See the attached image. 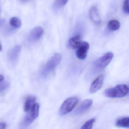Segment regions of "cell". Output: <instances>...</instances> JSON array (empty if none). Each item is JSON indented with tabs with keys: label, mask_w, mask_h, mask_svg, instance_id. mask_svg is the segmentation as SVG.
<instances>
[{
	"label": "cell",
	"mask_w": 129,
	"mask_h": 129,
	"mask_svg": "<svg viewBox=\"0 0 129 129\" xmlns=\"http://www.w3.org/2000/svg\"><path fill=\"white\" fill-rule=\"evenodd\" d=\"M10 24L15 28H19L21 26L22 22L20 19L14 17L11 18L10 20Z\"/></svg>",
	"instance_id": "16"
},
{
	"label": "cell",
	"mask_w": 129,
	"mask_h": 129,
	"mask_svg": "<svg viewBox=\"0 0 129 129\" xmlns=\"http://www.w3.org/2000/svg\"><path fill=\"white\" fill-rule=\"evenodd\" d=\"M78 101V99L76 97H71L67 99L61 105L60 109V114L63 116L70 113L76 107Z\"/></svg>",
	"instance_id": "4"
},
{
	"label": "cell",
	"mask_w": 129,
	"mask_h": 129,
	"mask_svg": "<svg viewBox=\"0 0 129 129\" xmlns=\"http://www.w3.org/2000/svg\"><path fill=\"white\" fill-rule=\"evenodd\" d=\"M129 87L125 84H120L113 88L107 89L104 92L106 97L111 98H122L128 93Z\"/></svg>",
	"instance_id": "1"
},
{
	"label": "cell",
	"mask_w": 129,
	"mask_h": 129,
	"mask_svg": "<svg viewBox=\"0 0 129 129\" xmlns=\"http://www.w3.org/2000/svg\"><path fill=\"white\" fill-rule=\"evenodd\" d=\"M108 28L111 31H116L119 28L120 23L116 20H110L108 25Z\"/></svg>",
	"instance_id": "15"
},
{
	"label": "cell",
	"mask_w": 129,
	"mask_h": 129,
	"mask_svg": "<svg viewBox=\"0 0 129 129\" xmlns=\"http://www.w3.org/2000/svg\"><path fill=\"white\" fill-rule=\"evenodd\" d=\"M92 100L90 99H86L83 101L80 105L75 110L74 113L76 115L82 114L86 112L92 105Z\"/></svg>",
	"instance_id": "7"
},
{
	"label": "cell",
	"mask_w": 129,
	"mask_h": 129,
	"mask_svg": "<svg viewBox=\"0 0 129 129\" xmlns=\"http://www.w3.org/2000/svg\"><path fill=\"white\" fill-rule=\"evenodd\" d=\"M6 125L4 123H0V129H5Z\"/></svg>",
	"instance_id": "21"
},
{
	"label": "cell",
	"mask_w": 129,
	"mask_h": 129,
	"mask_svg": "<svg viewBox=\"0 0 129 129\" xmlns=\"http://www.w3.org/2000/svg\"><path fill=\"white\" fill-rule=\"evenodd\" d=\"M128 93H129V92H128Z\"/></svg>",
	"instance_id": "25"
},
{
	"label": "cell",
	"mask_w": 129,
	"mask_h": 129,
	"mask_svg": "<svg viewBox=\"0 0 129 129\" xmlns=\"http://www.w3.org/2000/svg\"><path fill=\"white\" fill-rule=\"evenodd\" d=\"M104 80V76L101 75L97 77L92 83L89 91L91 93H94L100 89L102 87Z\"/></svg>",
	"instance_id": "9"
},
{
	"label": "cell",
	"mask_w": 129,
	"mask_h": 129,
	"mask_svg": "<svg viewBox=\"0 0 129 129\" xmlns=\"http://www.w3.org/2000/svg\"><path fill=\"white\" fill-rule=\"evenodd\" d=\"M36 101V98L34 96H29L26 99L24 106V111L28 112L35 105Z\"/></svg>",
	"instance_id": "11"
},
{
	"label": "cell",
	"mask_w": 129,
	"mask_h": 129,
	"mask_svg": "<svg viewBox=\"0 0 129 129\" xmlns=\"http://www.w3.org/2000/svg\"><path fill=\"white\" fill-rule=\"evenodd\" d=\"M9 84L8 82H4L0 85V92L5 90L9 86Z\"/></svg>",
	"instance_id": "20"
},
{
	"label": "cell",
	"mask_w": 129,
	"mask_h": 129,
	"mask_svg": "<svg viewBox=\"0 0 129 129\" xmlns=\"http://www.w3.org/2000/svg\"><path fill=\"white\" fill-rule=\"evenodd\" d=\"M116 125L118 127L129 128V117L119 119L116 122Z\"/></svg>",
	"instance_id": "14"
},
{
	"label": "cell",
	"mask_w": 129,
	"mask_h": 129,
	"mask_svg": "<svg viewBox=\"0 0 129 129\" xmlns=\"http://www.w3.org/2000/svg\"><path fill=\"white\" fill-rule=\"evenodd\" d=\"M123 11L125 13L129 14V0H125L123 5Z\"/></svg>",
	"instance_id": "19"
},
{
	"label": "cell",
	"mask_w": 129,
	"mask_h": 129,
	"mask_svg": "<svg viewBox=\"0 0 129 129\" xmlns=\"http://www.w3.org/2000/svg\"><path fill=\"white\" fill-rule=\"evenodd\" d=\"M82 39L80 35H77L72 37L69 40L70 46L73 49L78 48L82 44Z\"/></svg>",
	"instance_id": "12"
},
{
	"label": "cell",
	"mask_w": 129,
	"mask_h": 129,
	"mask_svg": "<svg viewBox=\"0 0 129 129\" xmlns=\"http://www.w3.org/2000/svg\"><path fill=\"white\" fill-rule=\"evenodd\" d=\"M39 105L36 103L31 110L26 115L21 124V129L26 128L38 118L39 115Z\"/></svg>",
	"instance_id": "2"
},
{
	"label": "cell",
	"mask_w": 129,
	"mask_h": 129,
	"mask_svg": "<svg viewBox=\"0 0 129 129\" xmlns=\"http://www.w3.org/2000/svg\"><path fill=\"white\" fill-rule=\"evenodd\" d=\"M95 120V119L92 118L88 120L82 126L81 129H91Z\"/></svg>",
	"instance_id": "17"
},
{
	"label": "cell",
	"mask_w": 129,
	"mask_h": 129,
	"mask_svg": "<svg viewBox=\"0 0 129 129\" xmlns=\"http://www.w3.org/2000/svg\"><path fill=\"white\" fill-rule=\"evenodd\" d=\"M68 1V0H56L54 5L55 9L62 7L67 3Z\"/></svg>",
	"instance_id": "18"
},
{
	"label": "cell",
	"mask_w": 129,
	"mask_h": 129,
	"mask_svg": "<svg viewBox=\"0 0 129 129\" xmlns=\"http://www.w3.org/2000/svg\"><path fill=\"white\" fill-rule=\"evenodd\" d=\"M89 17L91 20L97 25H100L101 20L98 8L95 6H92L89 10Z\"/></svg>",
	"instance_id": "10"
},
{
	"label": "cell",
	"mask_w": 129,
	"mask_h": 129,
	"mask_svg": "<svg viewBox=\"0 0 129 129\" xmlns=\"http://www.w3.org/2000/svg\"><path fill=\"white\" fill-rule=\"evenodd\" d=\"M113 57L114 54L112 52L107 53L95 61L93 64L94 68L97 69L105 68L110 63Z\"/></svg>",
	"instance_id": "5"
},
{
	"label": "cell",
	"mask_w": 129,
	"mask_h": 129,
	"mask_svg": "<svg viewBox=\"0 0 129 129\" xmlns=\"http://www.w3.org/2000/svg\"></svg>",
	"instance_id": "26"
},
{
	"label": "cell",
	"mask_w": 129,
	"mask_h": 129,
	"mask_svg": "<svg viewBox=\"0 0 129 129\" xmlns=\"http://www.w3.org/2000/svg\"><path fill=\"white\" fill-rule=\"evenodd\" d=\"M21 49V47L20 45H17L11 49L8 54L9 59L11 61H15L19 56Z\"/></svg>",
	"instance_id": "13"
},
{
	"label": "cell",
	"mask_w": 129,
	"mask_h": 129,
	"mask_svg": "<svg viewBox=\"0 0 129 129\" xmlns=\"http://www.w3.org/2000/svg\"><path fill=\"white\" fill-rule=\"evenodd\" d=\"M62 59V56L60 53H56L47 62L42 70V74L46 77L55 70L59 64Z\"/></svg>",
	"instance_id": "3"
},
{
	"label": "cell",
	"mask_w": 129,
	"mask_h": 129,
	"mask_svg": "<svg viewBox=\"0 0 129 129\" xmlns=\"http://www.w3.org/2000/svg\"><path fill=\"white\" fill-rule=\"evenodd\" d=\"M2 50V48L1 46V44H0V51H1Z\"/></svg>",
	"instance_id": "24"
},
{
	"label": "cell",
	"mask_w": 129,
	"mask_h": 129,
	"mask_svg": "<svg viewBox=\"0 0 129 129\" xmlns=\"http://www.w3.org/2000/svg\"><path fill=\"white\" fill-rule=\"evenodd\" d=\"M44 33V29L42 27L39 26L32 29L29 34V39L32 41H38L41 38Z\"/></svg>",
	"instance_id": "8"
},
{
	"label": "cell",
	"mask_w": 129,
	"mask_h": 129,
	"mask_svg": "<svg viewBox=\"0 0 129 129\" xmlns=\"http://www.w3.org/2000/svg\"><path fill=\"white\" fill-rule=\"evenodd\" d=\"M89 45L88 42H83L76 51V56L80 60L85 59L87 57V53L89 49Z\"/></svg>",
	"instance_id": "6"
},
{
	"label": "cell",
	"mask_w": 129,
	"mask_h": 129,
	"mask_svg": "<svg viewBox=\"0 0 129 129\" xmlns=\"http://www.w3.org/2000/svg\"><path fill=\"white\" fill-rule=\"evenodd\" d=\"M4 79V77L2 75L0 74V83L3 81Z\"/></svg>",
	"instance_id": "22"
},
{
	"label": "cell",
	"mask_w": 129,
	"mask_h": 129,
	"mask_svg": "<svg viewBox=\"0 0 129 129\" xmlns=\"http://www.w3.org/2000/svg\"><path fill=\"white\" fill-rule=\"evenodd\" d=\"M20 1L21 2H25L27 1H28V0H20Z\"/></svg>",
	"instance_id": "23"
}]
</instances>
